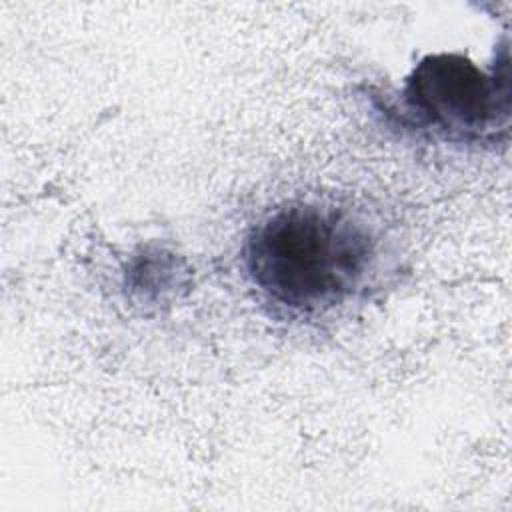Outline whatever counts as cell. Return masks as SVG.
I'll return each instance as SVG.
<instances>
[{"mask_svg":"<svg viewBox=\"0 0 512 512\" xmlns=\"http://www.w3.org/2000/svg\"><path fill=\"white\" fill-rule=\"evenodd\" d=\"M242 264L252 288L276 312L318 318L368 288L378 264V240L346 208L290 202L248 232Z\"/></svg>","mask_w":512,"mask_h":512,"instance_id":"cell-1","label":"cell"},{"mask_svg":"<svg viewBox=\"0 0 512 512\" xmlns=\"http://www.w3.org/2000/svg\"><path fill=\"white\" fill-rule=\"evenodd\" d=\"M508 54L490 68L456 52L424 56L400 92L406 118L450 144H496L510 130Z\"/></svg>","mask_w":512,"mask_h":512,"instance_id":"cell-2","label":"cell"}]
</instances>
